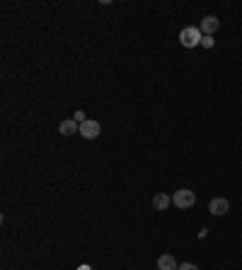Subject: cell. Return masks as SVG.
<instances>
[{
  "instance_id": "obj_11",
  "label": "cell",
  "mask_w": 242,
  "mask_h": 270,
  "mask_svg": "<svg viewBox=\"0 0 242 270\" xmlns=\"http://www.w3.org/2000/svg\"><path fill=\"white\" fill-rule=\"evenodd\" d=\"M179 270H199L194 263H184V265H179Z\"/></svg>"
},
{
  "instance_id": "obj_12",
  "label": "cell",
  "mask_w": 242,
  "mask_h": 270,
  "mask_svg": "<svg viewBox=\"0 0 242 270\" xmlns=\"http://www.w3.org/2000/svg\"><path fill=\"white\" fill-rule=\"evenodd\" d=\"M78 270H92V268H90V265H80V268H78Z\"/></svg>"
},
{
  "instance_id": "obj_4",
  "label": "cell",
  "mask_w": 242,
  "mask_h": 270,
  "mask_svg": "<svg viewBox=\"0 0 242 270\" xmlns=\"http://www.w3.org/2000/svg\"><path fill=\"white\" fill-rule=\"evenodd\" d=\"M209 213L213 215V217H223V215L230 213V203H228V198H213L209 203Z\"/></svg>"
},
{
  "instance_id": "obj_10",
  "label": "cell",
  "mask_w": 242,
  "mask_h": 270,
  "mask_svg": "<svg viewBox=\"0 0 242 270\" xmlns=\"http://www.w3.org/2000/svg\"><path fill=\"white\" fill-rule=\"evenodd\" d=\"M201 46H206V48L213 46V36H203V39H201Z\"/></svg>"
},
{
  "instance_id": "obj_8",
  "label": "cell",
  "mask_w": 242,
  "mask_h": 270,
  "mask_svg": "<svg viewBox=\"0 0 242 270\" xmlns=\"http://www.w3.org/2000/svg\"><path fill=\"white\" fill-rule=\"evenodd\" d=\"M169 203H172V198H169L167 193H158V196L153 198V207H155V210H167Z\"/></svg>"
},
{
  "instance_id": "obj_6",
  "label": "cell",
  "mask_w": 242,
  "mask_h": 270,
  "mask_svg": "<svg viewBox=\"0 0 242 270\" xmlns=\"http://www.w3.org/2000/svg\"><path fill=\"white\" fill-rule=\"evenodd\" d=\"M158 270H179L177 261H175V256L162 254L160 258H158Z\"/></svg>"
},
{
  "instance_id": "obj_2",
  "label": "cell",
  "mask_w": 242,
  "mask_h": 270,
  "mask_svg": "<svg viewBox=\"0 0 242 270\" xmlns=\"http://www.w3.org/2000/svg\"><path fill=\"white\" fill-rule=\"evenodd\" d=\"M203 39V34L199 27H186V29H182L179 32V41H182V46L186 48H194V46H199Z\"/></svg>"
},
{
  "instance_id": "obj_1",
  "label": "cell",
  "mask_w": 242,
  "mask_h": 270,
  "mask_svg": "<svg viewBox=\"0 0 242 270\" xmlns=\"http://www.w3.org/2000/svg\"><path fill=\"white\" fill-rule=\"evenodd\" d=\"M194 203H196V193L189 191V188H179V191L172 193V205L179 207V210L194 207Z\"/></svg>"
},
{
  "instance_id": "obj_7",
  "label": "cell",
  "mask_w": 242,
  "mask_h": 270,
  "mask_svg": "<svg viewBox=\"0 0 242 270\" xmlns=\"http://www.w3.org/2000/svg\"><path fill=\"white\" fill-rule=\"evenodd\" d=\"M58 130H61V135H75V133H80V123L68 119V121H63V123L58 126Z\"/></svg>"
},
{
  "instance_id": "obj_5",
  "label": "cell",
  "mask_w": 242,
  "mask_h": 270,
  "mask_svg": "<svg viewBox=\"0 0 242 270\" xmlns=\"http://www.w3.org/2000/svg\"><path fill=\"white\" fill-rule=\"evenodd\" d=\"M199 29H201L203 36H213V32L218 29V17H213V15L203 17L201 24H199Z\"/></svg>"
},
{
  "instance_id": "obj_9",
  "label": "cell",
  "mask_w": 242,
  "mask_h": 270,
  "mask_svg": "<svg viewBox=\"0 0 242 270\" xmlns=\"http://www.w3.org/2000/svg\"><path fill=\"white\" fill-rule=\"evenodd\" d=\"M73 121H78V123H85V121H88V119H85V113H82V111H75V116H73Z\"/></svg>"
},
{
  "instance_id": "obj_3",
  "label": "cell",
  "mask_w": 242,
  "mask_h": 270,
  "mask_svg": "<svg viewBox=\"0 0 242 270\" xmlns=\"http://www.w3.org/2000/svg\"><path fill=\"white\" fill-rule=\"evenodd\" d=\"M99 133H102V126H99L97 121L88 119L85 123H80V135H82V138H88V140H95V138H99Z\"/></svg>"
}]
</instances>
